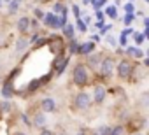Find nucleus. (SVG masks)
Segmentation results:
<instances>
[{
  "label": "nucleus",
  "instance_id": "obj_1",
  "mask_svg": "<svg viewBox=\"0 0 149 135\" xmlns=\"http://www.w3.org/2000/svg\"><path fill=\"white\" fill-rule=\"evenodd\" d=\"M72 77H74V83H76L77 86H84V84H88V81H90V76H88L86 67L81 65V63L74 67V74H72Z\"/></svg>",
  "mask_w": 149,
  "mask_h": 135
},
{
  "label": "nucleus",
  "instance_id": "obj_11",
  "mask_svg": "<svg viewBox=\"0 0 149 135\" xmlns=\"http://www.w3.org/2000/svg\"><path fill=\"white\" fill-rule=\"evenodd\" d=\"M28 28H30V18H26V16L19 18L18 19V30L21 33H25V32H28Z\"/></svg>",
  "mask_w": 149,
  "mask_h": 135
},
{
  "label": "nucleus",
  "instance_id": "obj_32",
  "mask_svg": "<svg viewBox=\"0 0 149 135\" xmlns=\"http://www.w3.org/2000/svg\"><path fill=\"white\" fill-rule=\"evenodd\" d=\"M39 135H54V133H53L51 130H42V132H40Z\"/></svg>",
  "mask_w": 149,
  "mask_h": 135
},
{
  "label": "nucleus",
  "instance_id": "obj_21",
  "mask_svg": "<svg viewBox=\"0 0 149 135\" xmlns=\"http://www.w3.org/2000/svg\"><path fill=\"white\" fill-rule=\"evenodd\" d=\"M68 49H70V53H77V51H79V44H77L76 39H70V42H68Z\"/></svg>",
  "mask_w": 149,
  "mask_h": 135
},
{
  "label": "nucleus",
  "instance_id": "obj_13",
  "mask_svg": "<svg viewBox=\"0 0 149 135\" xmlns=\"http://www.w3.org/2000/svg\"><path fill=\"white\" fill-rule=\"evenodd\" d=\"M100 61H102L100 54H90V58H88V63H90V67H93V69H97L100 65Z\"/></svg>",
  "mask_w": 149,
  "mask_h": 135
},
{
  "label": "nucleus",
  "instance_id": "obj_5",
  "mask_svg": "<svg viewBox=\"0 0 149 135\" xmlns=\"http://www.w3.org/2000/svg\"><path fill=\"white\" fill-rule=\"evenodd\" d=\"M67 63H68V56L60 54V56H56V58H54L53 67H54V72H56L58 76H61V74H63V70L67 69Z\"/></svg>",
  "mask_w": 149,
  "mask_h": 135
},
{
  "label": "nucleus",
  "instance_id": "obj_34",
  "mask_svg": "<svg viewBox=\"0 0 149 135\" xmlns=\"http://www.w3.org/2000/svg\"><path fill=\"white\" fill-rule=\"evenodd\" d=\"M21 119H23V123L30 125V121H28V116H26V114H21Z\"/></svg>",
  "mask_w": 149,
  "mask_h": 135
},
{
  "label": "nucleus",
  "instance_id": "obj_36",
  "mask_svg": "<svg viewBox=\"0 0 149 135\" xmlns=\"http://www.w3.org/2000/svg\"><path fill=\"white\" fill-rule=\"evenodd\" d=\"M119 44H121V46H125V44H126V37H123V35H121V37H119Z\"/></svg>",
  "mask_w": 149,
  "mask_h": 135
},
{
  "label": "nucleus",
  "instance_id": "obj_16",
  "mask_svg": "<svg viewBox=\"0 0 149 135\" xmlns=\"http://www.w3.org/2000/svg\"><path fill=\"white\" fill-rule=\"evenodd\" d=\"M53 11H54L53 14H58V13H60L61 16H67V7H65L61 2H56V4L53 6Z\"/></svg>",
  "mask_w": 149,
  "mask_h": 135
},
{
  "label": "nucleus",
  "instance_id": "obj_14",
  "mask_svg": "<svg viewBox=\"0 0 149 135\" xmlns=\"http://www.w3.org/2000/svg\"><path fill=\"white\" fill-rule=\"evenodd\" d=\"M28 42H30L28 39H25V37H19V39H18V42H16V51H18V53L25 51V49H26V46H28Z\"/></svg>",
  "mask_w": 149,
  "mask_h": 135
},
{
  "label": "nucleus",
  "instance_id": "obj_27",
  "mask_svg": "<svg viewBox=\"0 0 149 135\" xmlns=\"http://www.w3.org/2000/svg\"><path fill=\"white\" fill-rule=\"evenodd\" d=\"M76 21H77V28H79L81 32H86V25H84V21H83L81 18H77Z\"/></svg>",
  "mask_w": 149,
  "mask_h": 135
},
{
  "label": "nucleus",
  "instance_id": "obj_12",
  "mask_svg": "<svg viewBox=\"0 0 149 135\" xmlns=\"http://www.w3.org/2000/svg\"><path fill=\"white\" fill-rule=\"evenodd\" d=\"M46 123H47V119H46V116L42 112H37L33 116V125L35 126H46Z\"/></svg>",
  "mask_w": 149,
  "mask_h": 135
},
{
  "label": "nucleus",
  "instance_id": "obj_40",
  "mask_svg": "<svg viewBox=\"0 0 149 135\" xmlns=\"http://www.w3.org/2000/svg\"><path fill=\"white\" fill-rule=\"evenodd\" d=\"M2 6H4V2H2V0H0V7H2Z\"/></svg>",
  "mask_w": 149,
  "mask_h": 135
},
{
  "label": "nucleus",
  "instance_id": "obj_43",
  "mask_svg": "<svg viewBox=\"0 0 149 135\" xmlns=\"http://www.w3.org/2000/svg\"><path fill=\"white\" fill-rule=\"evenodd\" d=\"M6 2H11V0H6Z\"/></svg>",
  "mask_w": 149,
  "mask_h": 135
},
{
  "label": "nucleus",
  "instance_id": "obj_37",
  "mask_svg": "<svg viewBox=\"0 0 149 135\" xmlns=\"http://www.w3.org/2000/svg\"><path fill=\"white\" fill-rule=\"evenodd\" d=\"M83 21H84V25H88V23H91V18H90V16H86Z\"/></svg>",
  "mask_w": 149,
  "mask_h": 135
},
{
  "label": "nucleus",
  "instance_id": "obj_42",
  "mask_svg": "<svg viewBox=\"0 0 149 135\" xmlns=\"http://www.w3.org/2000/svg\"><path fill=\"white\" fill-rule=\"evenodd\" d=\"M135 135H142V133H135Z\"/></svg>",
  "mask_w": 149,
  "mask_h": 135
},
{
  "label": "nucleus",
  "instance_id": "obj_35",
  "mask_svg": "<svg viewBox=\"0 0 149 135\" xmlns=\"http://www.w3.org/2000/svg\"><path fill=\"white\" fill-rule=\"evenodd\" d=\"M97 18H98V21H102V19H104V13H100V11H97Z\"/></svg>",
  "mask_w": 149,
  "mask_h": 135
},
{
  "label": "nucleus",
  "instance_id": "obj_8",
  "mask_svg": "<svg viewBox=\"0 0 149 135\" xmlns=\"http://www.w3.org/2000/svg\"><path fill=\"white\" fill-rule=\"evenodd\" d=\"M105 88L104 86H97L95 90H93V100H95V104H102L104 102V98H105Z\"/></svg>",
  "mask_w": 149,
  "mask_h": 135
},
{
  "label": "nucleus",
  "instance_id": "obj_38",
  "mask_svg": "<svg viewBox=\"0 0 149 135\" xmlns=\"http://www.w3.org/2000/svg\"><path fill=\"white\" fill-rule=\"evenodd\" d=\"M16 135H28V133H25V132H18Z\"/></svg>",
  "mask_w": 149,
  "mask_h": 135
},
{
  "label": "nucleus",
  "instance_id": "obj_28",
  "mask_svg": "<svg viewBox=\"0 0 149 135\" xmlns=\"http://www.w3.org/2000/svg\"><path fill=\"white\" fill-rule=\"evenodd\" d=\"M0 109H2V112H9V111H11V104H9V102L0 104Z\"/></svg>",
  "mask_w": 149,
  "mask_h": 135
},
{
  "label": "nucleus",
  "instance_id": "obj_44",
  "mask_svg": "<svg viewBox=\"0 0 149 135\" xmlns=\"http://www.w3.org/2000/svg\"><path fill=\"white\" fill-rule=\"evenodd\" d=\"M130 2H133V0H130Z\"/></svg>",
  "mask_w": 149,
  "mask_h": 135
},
{
  "label": "nucleus",
  "instance_id": "obj_39",
  "mask_svg": "<svg viewBox=\"0 0 149 135\" xmlns=\"http://www.w3.org/2000/svg\"><path fill=\"white\" fill-rule=\"evenodd\" d=\"M83 4H91V0H83Z\"/></svg>",
  "mask_w": 149,
  "mask_h": 135
},
{
  "label": "nucleus",
  "instance_id": "obj_2",
  "mask_svg": "<svg viewBox=\"0 0 149 135\" xmlns=\"http://www.w3.org/2000/svg\"><path fill=\"white\" fill-rule=\"evenodd\" d=\"M132 72H133V65L130 60H121L118 63V76L121 79H128L132 76Z\"/></svg>",
  "mask_w": 149,
  "mask_h": 135
},
{
  "label": "nucleus",
  "instance_id": "obj_33",
  "mask_svg": "<svg viewBox=\"0 0 149 135\" xmlns=\"http://www.w3.org/2000/svg\"><path fill=\"white\" fill-rule=\"evenodd\" d=\"M130 33H132V30H130V28H126V30H123V33H121V35H123V37H128Z\"/></svg>",
  "mask_w": 149,
  "mask_h": 135
},
{
  "label": "nucleus",
  "instance_id": "obj_41",
  "mask_svg": "<svg viewBox=\"0 0 149 135\" xmlns=\"http://www.w3.org/2000/svg\"><path fill=\"white\" fill-rule=\"evenodd\" d=\"M58 135H67V133H58Z\"/></svg>",
  "mask_w": 149,
  "mask_h": 135
},
{
  "label": "nucleus",
  "instance_id": "obj_31",
  "mask_svg": "<svg viewBox=\"0 0 149 135\" xmlns=\"http://www.w3.org/2000/svg\"><path fill=\"white\" fill-rule=\"evenodd\" d=\"M30 26H33V28H39V19H30Z\"/></svg>",
  "mask_w": 149,
  "mask_h": 135
},
{
  "label": "nucleus",
  "instance_id": "obj_26",
  "mask_svg": "<svg viewBox=\"0 0 149 135\" xmlns=\"http://www.w3.org/2000/svg\"><path fill=\"white\" fill-rule=\"evenodd\" d=\"M72 13H74V16H76V19L81 18V9H79V6H72Z\"/></svg>",
  "mask_w": 149,
  "mask_h": 135
},
{
  "label": "nucleus",
  "instance_id": "obj_45",
  "mask_svg": "<svg viewBox=\"0 0 149 135\" xmlns=\"http://www.w3.org/2000/svg\"><path fill=\"white\" fill-rule=\"evenodd\" d=\"M146 2H147V0H146Z\"/></svg>",
  "mask_w": 149,
  "mask_h": 135
},
{
  "label": "nucleus",
  "instance_id": "obj_7",
  "mask_svg": "<svg viewBox=\"0 0 149 135\" xmlns=\"http://www.w3.org/2000/svg\"><path fill=\"white\" fill-rule=\"evenodd\" d=\"M42 23H44L46 26H49V28L56 30V28H58V16H56V14H53V13H47V14H44Z\"/></svg>",
  "mask_w": 149,
  "mask_h": 135
},
{
  "label": "nucleus",
  "instance_id": "obj_22",
  "mask_svg": "<svg viewBox=\"0 0 149 135\" xmlns=\"http://www.w3.org/2000/svg\"><path fill=\"white\" fill-rule=\"evenodd\" d=\"M125 11H126V14H133V11H135V6H133L132 2H128V4L125 6Z\"/></svg>",
  "mask_w": 149,
  "mask_h": 135
},
{
  "label": "nucleus",
  "instance_id": "obj_19",
  "mask_svg": "<svg viewBox=\"0 0 149 135\" xmlns=\"http://www.w3.org/2000/svg\"><path fill=\"white\" fill-rule=\"evenodd\" d=\"M126 49H128V54H132L133 58H142L144 56L142 49H139V47H126Z\"/></svg>",
  "mask_w": 149,
  "mask_h": 135
},
{
  "label": "nucleus",
  "instance_id": "obj_18",
  "mask_svg": "<svg viewBox=\"0 0 149 135\" xmlns=\"http://www.w3.org/2000/svg\"><path fill=\"white\" fill-rule=\"evenodd\" d=\"M63 35H65V37H67L68 40H70V39H74V26L67 23V25L63 26Z\"/></svg>",
  "mask_w": 149,
  "mask_h": 135
},
{
  "label": "nucleus",
  "instance_id": "obj_6",
  "mask_svg": "<svg viewBox=\"0 0 149 135\" xmlns=\"http://www.w3.org/2000/svg\"><path fill=\"white\" fill-rule=\"evenodd\" d=\"M100 65H102V74L105 76V77H111L112 76V70H114V60L109 56V58H104L102 61H100Z\"/></svg>",
  "mask_w": 149,
  "mask_h": 135
},
{
  "label": "nucleus",
  "instance_id": "obj_20",
  "mask_svg": "<svg viewBox=\"0 0 149 135\" xmlns=\"http://www.w3.org/2000/svg\"><path fill=\"white\" fill-rule=\"evenodd\" d=\"M105 14H107L109 18H112V19H114V18L118 16V7H116V6H109V7L105 9Z\"/></svg>",
  "mask_w": 149,
  "mask_h": 135
},
{
  "label": "nucleus",
  "instance_id": "obj_24",
  "mask_svg": "<svg viewBox=\"0 0 149 135\" xmlns=\"http://www.w3.org/2000/svg\"><path fill=\"white\" fill-rule=\"evenodd\" d=\"M133 37H135V42H137V44H142V42H144V39H146V37H144V33H137V32L133 33Z\"/></svg>",
  "mask_w": 149,
  "mask_h": 135
},
{
  "label": "nucleus",
  "instance_id": "obj_15",
  "mask_svg": "<svg viewBox=\"0 0 149 135\" xmlns=\"http://www.w3.org/2000/svg\"><path fill=\"white\" fill-rule=\"evenodd\" d=\"M21 2H23V0H11V2H9V14H14V13H18V11H19V6H21Z\"/></svg>",
  "mask_w": 149,
  "mask_h": 135
},
{
  "label": "nucleus",
  "instance_id": "obj_23",
  "mask_svg": "<svg viewBox=\"0 0 149 135\" xmlns=\"http://www.w3.org/2000/svg\"><path fill=\"white\" fill-rule=\"evenodd\" d=\"M67 25V16H58V28H63Z\"/></svg>",
  "mask_w": 149,
  "mask_h": 135
},
{
  "label": "nucleus",
  "instance_id": "obj_10",
  "mask_svg": "<svg viewBox=\"0 0 149 135\" xmlns=\"http://www.w3.org/2000/svg\"><path fill=\"white\" fill-rule=\"evenodd\" d=\"M93 49H95V42L93 40H90V42H84V44H79V54H91L93 53Z\"/></svg>",
  "mask_w": 149,
  "mask_h": 135
},
{
  "label": "nucleus",
  "instance_id": "obj_17",
  "mask_svg": "<svg viewBox=\"0 0 149 135\" xmlns=\"http://www.w3.org/2000/svg\"><path fill=\"white\" fill-rule=\"evenodd\" d=\"M11 81H13V79H11ZM11 81H7V83L4 84V88H2V95H4L6 98H11L13 93H14V91H13V86H11Z\"/></svg>",
  "mask_w": 149,
  "mask_h": 135
},
{
  "label": "nucleus",
  "instance_id": "obj_30",
  "mask_svg": "<svg viewBox=\"0 0 149 135\" xmlns=\"http://www.w3.org/2000/svg\"><path fill=\"white\" fill-rule=\"evenodd\" d=\"M33 14H35V18H40V19L44 18V13H42L40 9H35V11H33Z\"/></svg>",
  "mask_w": 149,
  "mask_h": 135
},
{
  "label": "nucleus",
  "instance_id": "obj_25",
  "mask_svg": "<svg viewBox=\"0 0 149 135\" xmlns=\"http://www.w3.org/2000/svg\"><path fill=\"white\" fill-rule=\"evenodd\" d=\"M109 135H123V128H121V126L111 128V133H109Z\"/></svg>",
  "mask_w": 149,
  "mask_h": 135
},
{
  "label": "nucleus",
  "instance_id": "obj_3",
  "mask_svg": "<svg viewBox=\"0 0 149 135\" xmlns=\"http://www.w3.org/2000/svg\"><path fill=\"white\" fill-rule=\"evenodd\" d=\"M47 44H49V49L56 54V56H60L61 54V51L65 49V44H63V39L60 37V35H54V37H51L49 40H47Z\"/></svg>",
  "mask_w": 149,
  "mask_h": 135
},
{
  "label": "nucleus",
  "instance_id": "obj_29",
  "mask_svg": "<svg viewBox=\"0 0 149 135\" xmlns=\"http://www.w3.org/2000/svg\"><path fill=\"white\" fill-rule=\"evenodd\" d=\"M133 19H135V14H126V16H125V21H123V23H125V25H130V23H132Z\"/></svg>",
  "mask_w": 149,
  "mask_h": 135
},
{
  "label": "nucleus",
  "instance_id": "obj_4",
  "mask_svg": "<svg viewBox=\"0 0 149 135\" xmlns=\"http://www.w3.org/2000/svg\"><path fill=\"white\" fill-rule=\"evenodd\" d=\"M90 104H91V97H90L88 93L81 91V93H77V95H76V100H74V105H76L77 109L84 111V109H88V107H90Z\"/></svg>",
  "mask_w": 149,
  "mask_h": 135
},
{
  "label": "nucleus",
  "instance_id": "obj_9",
  "mask_svg": "<svg viewBox=\"0 0 149 135\" xmlns=\"http://www.w3.org/2000/svg\"><path fill=\"white\" fill-rule=\"evenodd\" d=\"M40 109H42L44 112H53V111L56 109V102L47 97V98H44V100L40 102Z\"/></svg>",
  "mask_w": 149,
  "mask_h": 135
}]
</instances>
